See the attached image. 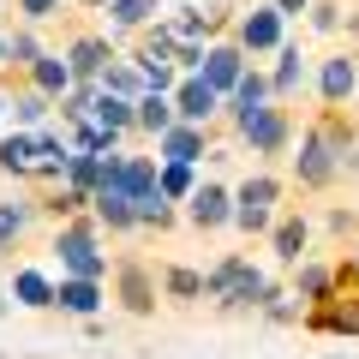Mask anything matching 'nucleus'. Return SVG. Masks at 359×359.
Instances as JSON below:
<instances>
[{"instance_id":"6e6552de","label":"nucleus","mask_w":359,"mask_h":359,"mask_svg":"<svg viewBox=\"0 0 359 359\" xmlns=\"http://www.w3.org/2000/svg\"><path fill=\"white\" fill-rule=\"evenodd\" d=\"M347 90H353V66H347V60H330V66H323V96L341 102Z\"/></svg>"},{"instance_id":"f8f14e48","label":"nucleus","mask_w":359,"mask_h":359,"mask_svg":"<svg viewBox=\"0 0 359 359\" xmlns=\"http://www.w3.org/2000/svg\"><path fill=\"white\" fill-rule=\"evenodd\" d=\"M54 299H60L66 311H96V282H66Z\"/></svg>"},{"instance_id":"c85d7f7f","label":"nucleus","mask_w":359,"mask_h":359,"mask_svg":"<svg viewBox=\"0 0 359 359\" xmlns=\"http://www.w3.org/2000/svg\"><path fill=\"white\" fill-rule=\"evenodd\" d=\"M276 84H282V90H287V84H299V54H287V66L276 72Z\"/></svg>"},{"instance_id":"cd10ccee","label":"nucleus","mask_w":359,"mask_h":359,"mask_svg":"<svg viewBox=\"0 0 359 359\" xmlns=\"http://www.w3.org/2000/svg\"><path fill=\"white\" fill-rule=\"evenodd\" d=\"M299 287H306V294H323V287H330V276H323V269H306V276H299Z\"/></svg>"},{"instance_id":"412c9836","label":"nucleus","mask_w":359,"mask_h":359,"mask_svg":"<svg viewBox=\"0 0 359 359\" xmlns=\"http://www.w3.org/2000/svg\"><path fill=\"white\" fill-rule=\"evenodd\" d=\"M96 210H102L108 222H132V204H126L120 192H108V186H102V198H96Z\"/></svg>"},{"instance_id":"a211bd4d","label":"nucleus","mask_w":359,"mask_h":359,"mask_svg":"<svg viewBox=\"0 0 359 359\" xmlns=\"http://www.w3.org/2000/svg\"><path fill=\"white\" fill-rule=\"evenodd\" d=\"M299 245H306V228H299V222H282V228H276V252L299 257Z\"/></svg>"},{"instance_id":"f3484780","label":"nucleus","mask_w":359,"mask_h":359,"mask_svg":"<svg viewBox=\"0 0 359 359\" xmlns=\"http://www.w3.org/2000/svg\"><path fill=\"white\" fill-rule=\"evenodd\" d=\"M318 323H323V330H347V335H359V306H330Z\"/></svg>"},{"instance_id":"a878e982","label":"nucleus","mask_w":359,"mask_h":359,"mask_svg":"<svg viewBox=\"0 0 359 359\" xmlns=\"http://www.w3.org/2000/svg\"><path fill=\"white\" fill-rule=\"evenodd\" d=\"M18 222H25V210H0V240H13Z\"/></svg>"},{"instance_id":"aec40b11","label":"nucleus","mask_w":359,"mask_h":359,"mask_svg":"<svg viewBox=\"0 0 359 359\" xmlns=\"http://www.w3.org/2000/svg\"><path fill=\"white\" fill-rule=\"evenodd\" d=\"M150 13H156V0H114V18H120V25H144Z\"/></svg>"},{"instance_id":"5701e85b","label":"nucleus","mask_w":359,"mask_h":359,"mask_svg":"<svg viewBox=\"0 0 359 359\" xmlns=\"http://www.w3.org/2000/svg\"><path fill=\"white\" fill-rule=\"evenodd\" d=\"M245 108H264V78H240V114Z\"/></svg>"},{"instance_id":"4468645a","label":"nucleus","mask_w":359,"mask_h":359,"mask_svg":"<svg viewBox=\"0 0 359 359\" xmlns=\"http://www.w3.org/2000/svg\"><path fill=\"white\" fill-rule=\"evenodd\" d=\"M138 120H144V126H150V132H168V120H174V108H168L162 96H156V90H150V96H144V102H138Z\"/></svg>"},{"instance_id":"7ed1b4c3","label":"nucleus","mask_w":359,"mask_h":359,"mask_svg":"<svg viewBox=\"0 0 359 359\" xmlns=\"http://www.w3.org/2000/svg\"><path fill=\"white\" fill-rule=\"evenodd\" d=\"M269 198H276V186H269V180H252V186L240 192L233 222H240V228H264V222H269Z\"/></svg>"},{"instance_id":"bb28decb","label":"nucleus","mask_w":359,"mask_h":359,"mask_svg":"<svg viewBox=\"0 0 359 359\" xmlns=\"http://www.w3.org/2000/svg\"><path fill=\"white\" fill-rule=\"evenodd\" d=\"M168 287H174V294H198V276H186V269H174V276H168Z\"/></svg>"},{"instance_id":"f257e3e1","label":"nucleus","mask_w":359,"mask_h":359,"mask_svg":"<svg viewBox=\"0 0 359 359\" xmlns=\"http://www.w3.org/2000/svg\"><path fill=\"white\" fill-rule=\"evenodd\" d=\"M210 287H216L228 306H252V299H264V294H269L264 276H257V269H245V264H222L216 276H210Z\"/></svg>"},{"instance_id":"f03ea898","label":"nucleus","mask_w":359,"mask_h":359,"mask_svg":"<svg viewBox=\"0 0 359 359\" xmlns=\"http://www.w3.org/2000/svg\"><path fill=\"white\" fill-rule=\"evenodd\" d=\"M60 257L78 269V282H96V276H102V257H96V245H90L84 228H66L60 233Z\"/></svg>"},{"instance_id":"393cba45","label":"nucleus","mask_w":359,"mask_h":359,"mask_svg":"<svg viewBox=\"0 0 359 359\" xmlns=\"http://www.w3.org/2000/svg\"><path fill=\"white\" fill-rule=\"evenodd\" d=\"M186 186H192V174H186V168H168V174H162V192H186Z\"/></svg>"},{"instance_id":"dca6fc26","label":"nucleus","mask_w":359,"mask_h":359,"mask_svg":"<svg viewBox=\"0 0 359 359\" xmlns=\"http://www.w3.org/2000/svg\"><path fill=\"white\" fill-rule=\"evenodd\" d=\"M18 299H25V306H54V287L42 282V276H18Z\"/></svg>"},{"instance_id":"0eeeda50","label":"nucleus","mask_w":359,"mask_h":359,"mask_svg":"<svg viewBox=\"0 0 359 359\" xmlns=\"http://www.w3.org/2000/svg\"><path fill=\"white\" fill-rule=\"evenodd\" d=\"M210 108H216V90H210L204 78H192V84L180 90V114L186 120H210Z\"/></svg>"},{"instance_id":"ddd939ff","label":"nucleus","mask_w":359,"mask_h":359,"mask_svg":"<svg viewBox=\"0 0 359 359\" xmlns=\"http://www.w3.org/2000/svg\"><path fill=\"white\" fill-rule=\"evenodd\" d=\"M90 114L102 120V126H108V132H114V126H126V120H132V108H126V102H120V96H96V102H90Z\"/></svg>"},{"instance_id":"2eb2a0df","label":"nucleus","mask_w":359,"mask_h":359,"mask_svg":"<svg viewBox=\"0 0 359 359\" xmlns=\"http://www.w3.org/2000/svg\"><path fill=\"white\" fill-rule=\"evenodd\" d=\"M30 162H36V144L30 138H6L0 144V168H30Z\"/></svg>"},{"instance_id":"423d86ee","label":"nucleus","mask_w":359,"mask_h":359,"mask_svg":"<svg viewBox=\"0 0 359 359\" xmlns=\"http://www.w3.org/2000/svg\"><path fill=\"white\" fill-rule=\"evenodd\" d=\"M240 126H245V138H252L257 150H276V144H282V120L269 114V108H245Z\"/></svg>"},{"instance_id":"6ab92c4d","label":"nucleus","mask_w":359,"mask_h":359,"mask_svg":"<svg viewBox=\"0 0 359 359\" xmlns=\"http://www.w3.org/2000/svg\"><path fill=\"white\" fill-rule=\"evenodd\" d=\"M66 78H72V66H60V60H36V84H42V90H66Z\"/></svg>"},{"instance_id":"1a4fd4ad","label":"nucleus","mask_w":359,"mask_h":359,"mask_svg":"<svg viewBox=\"0 0 359 359\" xmlns=\"http://www.w3.org/2000/svg\"><path fill=\"white\" fill-rule=\"evenodd\" d=\"M162 150H168V162H174V168H186V162L198 156V132H186V126H180V132H168V138H162Z\"/></svg>"},{"instance_id":"c756f323","label":"nucleus","mask_w":359,"mask_h":359,"mask_svg":"<svg viewBox=\"0 0 359 359\" xmlns=\"http://www.w3.org/2000/svg\"><path fill=\"white\" fill-rule=\"evenodd\" d=\"M25 6H30V13H48V6H54V0H25Z\"/></svg>"},{"instance_id":"39448f33","label":"nucleus","mask_w":359,"mask_h":359,"mask_svg":"<svg viewBox=\"0 0 359 359\" xmlns=\"http://www.w3.org/2000/svg\"><path fill=\"white\" fill-rule=\"evenodd\" d=\"M240 54H233V48H216V54H210V60H204V84L210 90H240Z\"/></svg>"},{"instance_id":"20e7f679","label":"nucleus","mask_w":359,"mask_h":359,"mask_svg":"<svg viewBox=\"0 0 359 359\" xmlns=\"http://www.w3.org/2000/svg\"><path fill=\"white\" fill-rule=\"evenodd\" d=\"M330 138H323V132H311L306 138V150H299V180H311V186H323V180H330Z\"/></svg>"},{"instance_id":"9d476101","label":"nucleus","mask_w":359,"mask_h":359,"mask_svg":"<svg viewBox=\"0 0 359 359\" xmlns=\"http://www.w3.org/2000/svg\"><path fill=\"white\" fill-rule=\"evenodd\" d=\"M276 36H282V25H276V13H252V18H245V42H252V48H269Z\"/></svg>"},{"instance_id":"4be33fe9","label":"nucleus","mask_w":359,"mask_h":359,"mask_svg":"<svg viewBox=\"0 0 359 359\" xmlns=\"http://www.w3.org/2000/svg\"><path fill=\"white\" fill-rule=\"evenodd\" d=\"M102 66V42H78L72 48V72H96Z\"/></svg>"},{"instance_id":"b1692460","label":"nucleus","mask_w":359,"mask_h":359,"mask_svg":"<svg viewBox=\"0 0 359 359\" xmlns=\"http://www.w3.org/2000/svg\"><path fill=\"white\" fill-rule=\"evenodd\" d=\"M126 299H132V306H150V287H144V276H138V269H132V276H126Z\"/></svg>"},{"instance_id":"9b49d317","label":"nucleus","mask_w":359,"mask_h":359,"mask_svg":"<svg viewBox=\"0 0 359 359\" xmlns=\"http://www.w3.org/2000/svg\"><path fill=\"white\" fill-rule=\"evenodd\" d=\"M192 216L198 222H222L228 216V198H222L216 186H204V192H192Z\"/></svg>"}]
</instances>
